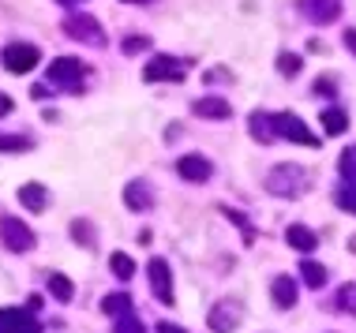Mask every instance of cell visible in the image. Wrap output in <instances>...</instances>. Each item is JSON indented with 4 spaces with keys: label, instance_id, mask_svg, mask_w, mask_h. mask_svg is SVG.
<instances>
[{
    "label": "cell",
    "instance_id": "obj_2",
    "mask_svg": "<svg viewBox=\"0 0 356 333\" xmlns=\"http://www.w3.org/2000/svg\"><path fill=\"white\" fill-rule=\"evenodd\" d=\"M64 34H68L72 42L94 45V49H102V45H105L102 23L94 15H86V12H68V15H64Z\"/></svg>",
    "mask_w": 356,
    "mask_h": 333
},
{
    "label": "cell",
    "instance_id": "obj_32",
    "mask_svg": "<svg viewBox=\"0 0 356 333\" xmlns=\"http://www.w3.org/2000/svg\"><path fill=\"white\" fill-rule=\"evenodd\" d=\"M203 83H233V75H229L225 68H210V71L203 75Z\"/></svg>",
    "mask_w": 356,
    "mask_h": 333
},
{
    "label": "cell",
    "instance_id": "obj_29",
    "mask_svg": "<svg viewBox=\"0 0 356 333\" xmlns=\"http://www.w3.org/2000/svg\"><path fill=\"white\" fill-rule=\"evenodd\" d=\"M113 333H147V330H143V322L136 315H124V318L113 322Z\"/></svg>",
    "mask_w": 356,
    "mask_h": 333
},
{
    "label": "cell",
    "instance_id": "obj_26",
    "mask_svg": "<svg viewBox=\"0 0 356 333\" xmlns=\"http://www.w3.org/2000/svg\"><path fill=\"white\" fill-rule=\"evenodd\" d=\"M338 169H341V176H345V180H356V142H353V146H345V150H341V161H338Z\"/></svg>",
    "mask_w": 356,
    "mask_h": 333
},
{
    "label": "cell",
    "instance_id": "obj_20",
    "mask_svg": "<svg viewBox=\"0 0 356 333\" xmlns=\"http://www.w3.org/2000/svg\"><path fill=\"white\" fill-rule=\"evenodd\" d=\"M345 128H349V112L338 109V105L323 109V131H326V135H341Z\"/></svg>",
    "mask_w": 356,
    "mask_h": 333
},
{
    "label": "cell",
    "instance_id": "obj_39",
    "mask_svg": "<svg viewBox=\"0 0 356 333\" xmlns=\"http://www.w3.org/2000/svg\"><path fill=\"white\" fill-rule=\"evenodd\" d=\"M124 4H150V0H124Z\"/></svg>",
    "mask_w": 356,
    "mask_h": 333
},
{
    "label": "cell",
    "instance_id": "obj_25",
    "mask_svg": "<svg viewBox=\"0 0 356 333\" xmlns=\"http://www.w3.org/2000/svg\"><path fill=\"white\" fill-rule=\"evenodd\" d=\"M334 198H338V206H341V210L356 214V180H349L345 187H338V195H334Z\"/></svg>",
    "mask_w": 356,
    "mask_h": 333
},
{
    "label": "cell",
    "instance_id": "obj_34",
    "mask_svg": "<svg viewBox=\"0 0 356 333\" xmlns=\"http://www.w3.org/2000/svg\"><path fill=\"white\" fill-rule=\"evenodd\" d=\"M12 109H15V101L8 98V94H0V117H8V112H12Z\"/></svg>",
    "mask_w": 356,
    "mask_h": 333
},
{
    "label": "cell",
    "instance_id": "obj_10",
    "mask_svg": "<svg viewBox=\"0 0 356 333\" xmlns=\"http://www.w3.org/2000/svg\"><path fill=\"white\" fill-rule=\"evenodd\" d=\"M147 273H150V289H154V300L158 303H172V270H169V262L165 259H150L147 266Z\"/></svg>",
    "mask_w": 356,
    "mask_h": 333
},
{
    "label": "cell",
    "instance_id": "obj_27",
    "mask_svg": "<svg viewBox=\"0 0 356 333\" xmlns=\"http://www.w3.org/2000/svg\"><path fill=\"white\" fill-rule=\"evenodd\" d=\"M72 240H75V244H83V247H94V244H98L86 221H72Z\"/></svg>",
    "mask_w": 356,
    "mask_h": 333
},
{
    "label": "cell",
    "instance_id": "obj_16",
    "mask_svg": "<svg viewBox=\"0 0 356 333\" xmlns=\"http://www.w3.org/2000/svg\"><path fill=\"white\" fill-rule=\"evenodd\" d=\"M248 128H252V135H255L259 142H274V139H277V120H274V112H252Z\"/></svg>",
    "mask_w": 356,
    "mask_h": 333
},
{
    "label": "cell",
    "instance_id": "obj_14",
    "mask_svg": "<svg viewBox=\"0 0 356 333\" xmlns=\"http://www.w3.org/2000/svg\"><path fill=\"white\" fill-rule=\"evenodd\" d=\"M154 191H150V184L147 180H131L128 187H124V206H128V210H150L154 206V198H150Z\"/></svg>",
    "mask_w": 356,
    "mask_h": 333
},
{
    "label": "cell",
    "instance_id": "obj_11",
    "mask_svg": "<svg viewBox=\"0 0 356 333\" xmlns=\"http://www.w3.org/2000/svg\"><path fill=\"white\" fill-rule=\"evenodd\" d=\"M177 173H180V180L203 184V180H210V173H214V165H210V157H203V154H184L177 161Z\"/></svg>",
    "mask_w": 356,
    "mask_h": 333
},
{
    "label": "cell",
    "instance_id": "obj_15",
    "mask_svg": "<svg viewBox=\"0 0 356 333\" xmlns=\"http://www.w3.org/2000/svg\"><path fill=\"white\" fill-rule=\"evenodd\" d=\"M270 296H274V307L289 311V307L296 303V281L289 278V273H277V278H274V289H270Z\"/></svg>",
    "mask_w": 356,
    "mask_h": 333
},
{
    "label": "cell",
    "instance_id": "obj_13",
    "mask_svg": "<svg viewBox=\"0 0 356 333\" xmlns=\"http://www.w3.org/2000/svg\"><path fill=\"white\" fill-rule=\"evenodd\" d=\"M191 112L203 120H229L233 117V105L225 98H199V101H191Z\"/></svg>",
    "mask_w": 356,
    "mask_h": 333
},
{
    "label": "cell",
    "instance_id": "obj_31",
    "mask_svg": "<svg viewBox=\"0 0 356 333\" xmlns=\"http://www.w3.org/2000/svg\"><path fill=\"white\" fill-rule=\"evenodd\" d=\"M143 49H150V37H139V34H131V37H124V53L128 56H136Z\"/></svg>",
    "mask_w": 356,
    "mask_h": 333
},
{
    "label": "cell",
    "instance_id": "obj_19",
    "mask_svg": "<svg viewBox=\"0 0 356 333\" xmlns=\"http://www.w3.org/2000/svg\"><path fill=\"white\" fill-rule=\"evenodd\" d=\"M45 198H49V191H45L42 184H23V187H19V203H23L31 214L45 210Z\"/></svg>",
    "mask_w": 356,
    "mask_h": 333
},
{
    "label": "cell",
    "instance_id": "obj_21",
    "mask_svg": "<svg viewBox=\"0 0 356 333\" xmlns=\"http://www.w3.org/2000/svg\"><path fill=\"white\" fill-rule=\"evenodd\" d=\"M49 292H53L60 303H72L75 284H72V278H64V273H49Z\"/></svg>",
    "mask_w": 356,
    "mask_h": 333
},
{
    "label": "cell",
    "instance_id": "obj_23",
    "mask_svg": "<svg viewBox=\"0 0 356 333\" xmlns=\"http://www.w3.org/2000/svg\"><path fill=\"white\" fill-rule=\"evenodd\" d=\"M109 270L117 273L120 281H131V273H136V262H131V255H124V251H113V259H109Z\"/></svg>",
    "mask_w": 356,
    "mask_h": 333
},
{
    "label": "cell",
    "instance_id": "obj_35",
    "mask_svg": "<svg viewBox=\"0 0 356 333\" xmlns=\"http://www.w3.org/2000/svg\"><path fill=\"white\" fill-rule=\"evenodd\" d=\"M315 90H319V94H334V90H338V87H334V83H330V79H326V83L319 79V83H315Z\"/></svg>",
    "mask_w": 356,
    "mask_h": 333
},
{
    "label": "cell",
    "instance_id": "obj_18",
    "mask_svg": "<svg viewBox=\"0 0 356 333\" xmlns=\"http://www.w3.org/2000/svg\"><path fill=\"white\" fill-rule=\"evenodd\" d=\"M102 315H109V318L136 315V311H131V296H128V292H109V296L102 300Z\"/></svg>",
    "mask_w": 356,
    "mask_h": 333
},
{
    "label": "cell",
    "instance_id": "obj_3",
    "mask_svg": "<svg viewBox=\"0 0 356 333\" xmlns=\"http://www.w3.org/2000/svg\"><path fill=\"white\" fill-rule=\"evenodd\" d=\"M240 322H244V303L240 300H218L207 315L210 333H233Z\"/></svg>",
    "mask_w": 356,
    "mask_h": 333
},
{
    "label": "cell",
    "instance_id": "obj_9",
    "mask_svg": "<svg viewBox=\"0 0 356 333\" xmlns=\"http://www.w3.org/2000/svg\"><path fill=\"white\" fill-rule=\"evenodd\" d=\"M0 333H42V322L23 307H0Z\"/></svg>",
    "mask_w": 356,
    "mask_h": 333
},
{
    "label": "cell",
    "instance_id": "obj_28",
    "mask_svg": "<svg viewBox=\"0 0 356 333\" xmlns=\"http://www.w3.org/2000/svg\"><path fill=\"white\" fill-rule=\"evenodd\" d=\"M0 150H4V154H19V150H31V139H23V135H0Z\"/></svg>",
    "mask_w": 356,
    "mask_h": 333
},
{
    "label": "cell",
    "instance_id": "obj_17",
    "mask_svg": "<svg viewBox=\"0 0 356 333\" xmlns=\"http://www.w3.org/2000/svg\"><path fill=\"white\" fill-rule=\"evenodd\" d=\"M285 240H289V247H296V251H304V255H312L315 247H319V236H315L307 225H293L285 232Z\"/></svg>",
    "mask_w": 356,
    "mask_h": 333
},
{
    "label": "cell",
    "instance_id": "obj_8",
    "mask_svg": "<svg viewBox=\"0 0 356 333\" xmlns=\"http://www.w3.org/2000/svg\"><path fill=\"white\" fill-rule=\"evenodd\" d=\"M274 120H277V139H289V142H300V146H319V139L312 135V131L304 128V120L300 117H293V112H274Z\"/></svg>",
    "mask_w": 356,
    "mask_h": 333
},
{
    "label": "cell",
    "instance_id": "obj_24",
    "mask_svg": "<svg viewBox=\"0 0 356 333\" xmlns=\"http://www.w3.org/2000/svg\"><path fill=\"white\" fill-rule=\"evenodd\" d=\"M300 273H304V281L312 284V289H323V284H326V270H323L319 262H312V259L300 262Z\"/></svg>",
    "mask_w": 356,
    "mask_h": 333
},
{
    "label": "cell",
    "instance_id": "obj_37",
    "mask_svg": "<svg viewBox=\"0 0 356 333\" xmlns=\"http://www.w3.org/2000/svg\"><path fill=\"white\" fill-rule=\"evenodd\" d=\"M158 333H188V330H180V326H172V322H161Z\"/></svg>",
    "mask_w": 356,
    "mask_h": 333
},
{
    "label": "cell",
    "instance_id": "obj_33",
    "mask_svg": "<svg viewBox=\"0 0 356 333\" xmlns=\"http://www.w3.org/2000/svg\"><path fill=\"white\" fill-rule=\"evenodd\" d=\"M341 307L356 311V284H345V289H341Z\"/></svg>",
    "mask_w": 356,
    "mask_h": 333
},
{
    "label": "cell",
    "instance_id": "obj_36",
    "mask_svg": "<svg viewBox=\"0 0 356 333\" xmlns=\"http://www.w3.org/2000/svg\"><path fill=\"white\" fill-rule=\"evenodd\" d=\"M345 45H349V53L356 56V31H345Z\"/></svg>",
    "mask_w": 356,
    "mask_h": 333
},
{
    "label": "cell",
    "instance_id": "obj_30",
    "mask_svg": "<svg viewBox=\"0 0 356 333\" xmlns=\"http://www.w3.org/2000/svg\"><path fill=\"white\" fill-rule=\"evenodd\" d=\"M277 71H282V75H296V71H300V56H296V53H282V56H277Z\"/></svg>",
    "mask_w": 356,
    "mask_h": 333
},
{
    "label": "cell",
    "instance_id": "obj_6",
    "mask_svg": "<svg viewBox=\"0 0 356 333\" xmlns=\"http://www.w3.org/2000/svg\"><path fill=\"white\" fill-rule=\"evenodd\" d=\"M38 60H42V49L31 42H12L4 49V68L12 75H26L31 68H38Z\"/></svg>",
    "mask_w": 356,
    "mask_h": 333
},
{
    "label": "cell",
    "instance_id": "obj_12",
    "mask_svg": "<svg viewBox=\"0 0 356 333\" xmlns=\"http://www.w3.org/2000/svg\"><path fill=\"white\" fill-rule=\"evenodd\" d=\"M300 12L312 19V23H334L341 15L338 0H300Z\"/></svg>",
    "mask_w": 356,
    "mask_h": 333
},
{
    "label": "cell",
    "instance_id": "obj_22",
    "mask_svg": "<svg viewBox=\"0 0 356 333\" xmlns=\"http://www.w3.org/2000/svg\"><path fill=\"white\" fill-rule=\"evenodd\" d=\"M221 214H225L229 221H233V225L240 228V236H244V244H255V228H252V221H248L244 214H240V210H233V206H221Z\"/></svg>",
    "mask_w": 356,
    "mask_h": 333
},
{
    "label": "cell",
    "instance_id": "obj_7",
    "mask_svg": "<svg viewBox=\"0 0 356 333\" xmlns=\"http://www.w3.org/2000/svg\"><path fill=\"white\" fill-rule=\"evenodd\" d=\"M143 79L147 83H184V60H172V56L158 53L147 68H143Z\"/></svg>",
    "mask_w": 356,
    "mask_h": 333
},
{
    "label": "cell",
    "instance_id": "obj_1",
    "mask_svg": "<svg viewBox=\"0 0 356 333\" xmlns=\"http://www.w3.org/2000/svg\"><path fill=\"white\" fill-rule=\"evenodd\" d=\"M307 184H312V176H307L304 165H274L270 176H266V191L282 195V198H293V195L307 191Z\"/></svg>",
    "mask_w": 356,
    "mask_h": 333
},
{
    "label": "cell",
    "instance_id": "obj_5",
    "mask_svg": "<svg viewBox=\"0 0 356 333\" xmlns=\"http://www.w3.org/2000/svg\"><path fill=\"white\" fill-rule=\"evenodd\" d=\"M86 75L83 60H75V56H56L49 64V71H45V79H49V87H68V90H79V79Z\"/></svg>",
    "mask_w": 356,
    "mask_h": 333
},
{
    "label": "cell",
    "instance_id": "obj_38",
    "mask_svg": "<svg viewBox=\"0 0 356 333\" xmlns=\"http://www.w3.org/2000/svg\"><path fill=\"white\" fill-rule=\"evenodd\" d=\"M56 4H64V8H75V4H83V0H56Z\"/></svg>",
    "mask_w": 356,
    "mask_h": 333
},
{
    "label": "cell",
    "instance_id": "obj_4",
    "mask_svg": "<svg viewBox=\"0 0 356 333\" xmlns=\"http://www.w3.org/2000/svg\"><path fill=\"white\" fill-rule=\"evenodd\" d=\"M0 244L12 255H23V251H31L38 240H34L31 225H23L19 217H0Z\"/></svg>",
    "mask_w": 356,
    "mask_h": 333
}]
</instances>
